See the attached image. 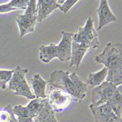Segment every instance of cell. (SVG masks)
<instances>
[{
    "mask_svg": "<svg viewBox=\"0 0 122 122\" xmlns=\"http://www.w3.org/2000/svg\"><path fill=\"white\" fill-rule=\"evenodd\" d=\"M27 69H23L18 65L13 70L10 80L8 82V89L13 92L15 96H24L29 99H35V94L31 91V88L26 80V74L28 73Z\"/></svg>",
    "mask_w": 122,
    "mask_h": 122,
    "instance_id": "3",
    "label": "cell"
},
{
    "mask_svg": "<svg viewBox=\"0 0 122 122\" xmlns=\"http://www.w3.org/2000/svg\"><path fill=\"white\" fill-rule=\"evenodd\" d=\"M70 77L76 88V91L80 96L81 100L83 101L87 95L88 85L83 82V80L79 76H77V74L75 72L70 74Z\"/></svg>",
    "mask_w": 122,
    "mask_h": 122,
    "instance_id": "17",
    "label": "cell"
},
{
    "mask_svg": "<svg viewBox=\"0 0 122 122\" xmlns=\"http://www.w3.org/2000/svg\"><path fill=\"white\" fill-rule=\"evenodd\" d=\"M121 89L122 86H118L116 91L112 98L108 101L107 103L113 110V111L115 114L121 118L122 114V96H121Z\"/></svg>",
    "mask_w": 122,
    "mask_h": 122,
    "instance_id": "14",
    "label": "cell"
},
{
    "mask_svg": "<svg viewBox=\"0 0 122 122\" xmlns=\"http://www.w3.org/2000/svg\"><path fill=\"white\" fill-rule=\"evenodd\" d=\"M13 70H0V88L2 90L6 89V85L10 80Z\"/></svg>",
    "mask_w": 122,
    "mask_h": 122,
    "instance_id": "22",
    "label": "cell"
},
{
    "mask_svg": "<svg viewBox=\"0 0 122 122\" xmlns=\"http://www.w3.org/2000/svg\"><path fill=\"white\" fill-rule=\"evenodd\" d=\"M97 12L99 18V24L97 31L102 29L105 26L109 24L112 22L117 21V17L110 10V6L107 0L99 1V6L97 9Z\"/></svg>",
    "mask_w": 122,
    "mask_h": 122,
    "instance_id": "9",
    "label": "cell"
},
{
    "mask_svg": "<svg viewBox=\"0 0 122 122\" xmlns=\"http://www.w3.org/2000/svg\"><path fill=\"white\" fill-rule=\"evenodd\" d=\"M77 2H78L77 0H66V1H64V3L61 5L59 10L63 13L66 14Z\"/></svg>",
    "mask_w": 122,
    "mask_h": 122,
    "instance_id": "23",
    "label": "cell"
},
{
    "mask_svg": "<svg viewBox=\"0 0 122 122\" xmlns=\"http://www.w3.org/2000/svg\"><path fill=\"white\" fill-rule=\"evenodd\" d=\"M99 46L98 33L94 26V19L89 17L83 27H78L72 37V49L70 67L78 69L81 61L88 51Z\"/></svg>",
    "mask_w": 122,
    "mask_h": 122,
    "instance_id": "1",
    "label": "cell"
},
{
    "mask_svg": "<svg viewBox=\"0 0 122 122\" xmlns=\"http://www.w3.org/2000/svg\"><path fill=\"white\" fill-rule=\"evenodd\" d=\"M46 99L50 106L56 113L63 111L67 108L72 102V96L64 90L50 87V91L46 96Z\"/></svg>",
    "mask_w": 122,
    "mask_h": 122,
    "instance_id": "6",
    "label": "cell"
},
{
    "mask_svg": "<svg viewBox=\"0 0 122 122\" xmlns=\"http://www.w3.org/2000/svg\"><path fill=\"white\" fill-rule=\"evenodd\" d=\"M29 3V0H12L7 4L0 5V13H6L17 10H26Z\"/></svg>",
    "mask_w": 122,
    "mask_h": 122,
    "instance_id": "16",
    "label": "cell"
},
{
    "mask_svg": "<svg viewBox=\"0 0 122 122\" xmlns=\"http://www.w3.org/2000/svg\"><path fill=\"white\" fill-rule=\"evenodd\" d=\"M54 114H55V112L53 111L52 107L50 106V105L48 102V99H46V102L45 105H44L43 107L42 108V110H40V113L35 118H34V121L35 122H42L45 119L48 118V117H50Z\"/></svg>",
    "mask_w": 122,
    "mask_h": 122,
    "instance_id": "20",
    "label": "cell"
},
{
    "mask_svg": "<svg viewBox=\"0 0 122 122\" xmlns=\"http://www.w3.org/2000/svg\"><path fill=\"white\" fill-rule=\"evenodd\" d=\"M95 61L103 64L108 70L122 69V44L121 43H107L103 52L97 57Z\"/></svg>",
    "mask_w": 122,
    "mask_h": 122,
    "instance_id": "2",
    "label": "cell"
},
{
    "mask_svg": "<svg viewBox=\"0 0 122 122\" xmlns=\"http://www.w3.org/2000/svg\"><path fill=\"white\" fill-rule=\"evenodd\" d=\"M31 87L34 91V94L36 98H46V86L48 82L42 79L40 74H35L31 78Z\"/></svg>",
    "mask_w": 122,
    "mask_h": 122,
    "instance_id": "12",
    "label": "cell"
},
{
    "mask_svg": "<svg viewBox=\"0 0 122 122\" xmlns=\"http://www.w3.org/2000/svg\"><path fill=\"white\" fill-rule=\"evenodd\" d=\"M105 81L115 85L120 86L122 84V69L116 70H108Z\"/></svg>",
    "mask_w": 122,
    "mask_h": 122,
    "instance_id": "19",
    "label": "cell"
},
{
    "mask_svg": "<svg viewBox=\"0 0 122 122\" xmlns=\"http://www.w3.org/2000/svg\"><path fill=\"white\" fill-rule=\"evenodd\" d=\"M108 69L107 68H103L99 71L96 73H89L88 76V80L86 85L90 88H94L100 85L103 82H105L107 74Z\"/></svg>",
    "mask_w": 122,
    "mask_h": 122,
    "instance_id": "15",
    "label": "cell"
},
{
    "mask_svg": "<svg viewBox=\"0 0 122 122\" xmlns=\"http://www.w3.org/2000/svg\"><path fill=\"white\" fill-rule=\"evenodd\" d=\"M57 45L52 43L49 45H42L39 49V58L44 63H49L53 59L57 58Z\"/></svg>",
    "mask_w": 122,
    "mask_h": 122,
    "instance_id": "13",
    "label": "cell"
},
{
    "mask_svg": "<svg viewBox=\"0 0 122 122\" xmlns=\"http://www.w3.org/2000/svg\"><path fill=\"white\" fill-rule=\"evenodd\" d=\"M51 87L59 88L68 92L77 101H81L80 96L72 82L69 71L62 70H56L51 72L48 81Z\"/></svg>",
    "mask_w": 122,
    "mask_h": 122,
    "instance_id": "5",
    "label": "cell"
},
{
    "mask_svg": "<svg viewBox=\"0 0 122 122\" xmlns=\"http://www.w3.org/2000/svg\"><path fill=\"white\" fill-rule=\"evenodd\" d=\"M0 122H18L10 106L0 107Z\"/></svg>",
    "mask_w": 122,
    "mask_h": 122,
    "instance_id": "21",
    "label": "cell"
},
{
    "mask_svg": "<svg viewBox=\"0 0 122 122\" xmlns=\"http://www.w3.org/2000/svg\"><path fill=\"white\" fill-rule=\"evenodd\" d=\"M89 109L95 122H122V118L118 117L107 104L99 106L90 105Z\"/></svg>",
    "mask_w": 122,
    "mask_h": 122,
    "instance_id": "8",
    "label": "cell"
},
{
    "mask_svg": "<svg viewBox=\"0 0 122 122\" xmlns=\"http://www.w3.org/2000/svg\"><path fill=\"white\" fill-rule=\"evenodd\" d=\"M46 99H47L46 98L45 99L35 98L34 99H32V100H31V102L26 106L30 116L33 119L35 118L38 116L40 110L43 107L44 105H45Z\"/></svg>",
    "mask_w": 122,
    "mask_h": 122,
    "instance_id": "18",
    "label": "cell"
},
{
    "mask_svg": "<svg viewBox=\"0 0 122 122\" xmlns=\"http://www.w3.org/2000/svg\"><path fill=\"white\" fill-rule=\"evenodd\" d=\"M116 88L117 87L106 81L103 82L100 85L92 88V105L95 106H99L104 104H107L115 93Z\"/></svg>",
    "mask_w": 122,
    "mask_h": 122,
    "instance_id": "7",
    "label": "cell"
},
{
    "mask_svg": "<svg viewBox=\"0 0 122 122\" xmlns=\"http://www.w3.org/2000/svg\"><path fill=\"white\" fill-rule=\"evenodd\" d=\"M61 5L56 0H39L37 1V22L42 21L51 13L56 10L59 9Z\"/></svg>",
    "mask_w": 122,
    "mask_h": 122,
    "instance_id": "11",
    "label": "cell"
},
{
    "mask_svg": "<svg viewBox=\"0 0 122 122\" xmlns=\"http://www.w3.org/2000/svg\"><path fill=\"white\" fill-rule=\"evenodd\" d=\"M62 39L57 45V58L61 62H66L70 60L71 49H72V37L73 33L61 32Z\"/></svg>",
    "mask_w": 122,
    "mask_h": 122,
    "instance_id": "10",
    "label": "cell"
},
{
    "mask_svg": "<svg viewBox=\"0 0 122 122\" xmlns=\"http://www.w3.org/2000/svg\"><path fill=\"white\" fill-rule=\"evenodd\" d=\"M42 122H59V121H57L56 116H55V114H54V115L48 117V118L45 119V120H44L43 121H42Z\"/></svg>",
    "mask_w": 122,
    "mask_h": 122,
    "instance_id": "24",
    "label": "cell"
},
{
    "mask_svg": "<svg viewBox=\"0 0 122 122\" xmlns=\"http://www.w3.org/2000/svg\"><path fill=\"white\" fill-rule=\"evenodd\" d=\"M37 1L30 0L24 14L18 15L16 18V22L19 28L20 38H23L24 35L35 31L36 24L37 23Z\"/></svg>",
    "mask_w": 122,
    "mask_h": 122,
    "instance_id": "4",
    "label": "cell"
}]
</instances>
